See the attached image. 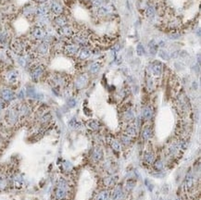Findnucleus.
<instances>
[{"label": "nucleus", "instance_id": "5", "mask_svg": "<svg viewBox=\"0 0 201 200\" xmlns=\"http://www.w3.org/2000/svg\"><path fill=\"white\" fill-rule=\"evenodd\" d=\"M11 46H12V49L14 50L15 53H17L19 55H22L24 53L25 44H24L23 41L20 40V39H16L14 42L12 43Z\"/></svg>", "mask_w": 201, "mask_h": 200}, {"label": "nucleus", "instance_id": "41", "mask_svg": "<svg viewBox=\"0 0 201 200\" xmlns=\"http://www.w3.org/2000/svg\"><path fill=\"white\" fill-rule=\"evenodd\" d=\"M76 105V101L74 100V99H70L69 100V106H70L71 108H72V107H74Z\"/></svg>", "mask_w": 201, "mask_h": 200}, {"label": "nucleus", "instance_id": "16", "mask_svg": "<svg viewBox=\"0 0 201 200\" xmlns=\"http://www.w3.org/2000/svg\"><path fill=\"white\" fill-rule=\"evenodd\" d=\"M151 71H152V72H153L154 75H159L162 72V64L158 61L154 62V63L152 64Z\"/></svg>", "mask_w": 201, "mask_h": 200}, {"label": "nucleus", "instance_id": "33", "mask_svg": "<svg viewBox=\"0 0 201 200\" xmlns=\"http://www.w3.org/2000/svg\"><path fill=\"white\" fill-rule=\"evenodd\" d=\"M158 56L161 57V58H162L163 59H169L170 58V55L167 53V51H165L163 49L158 51Z\"/></svg>", "mask_w": 201, "mask_h": 200}, {"label": "nucleus", "instance_id": "17", "mask_svg": "<svg viewBox=\"0 0 201 200\" xmlns=\"http://www.w3.org/2000/svg\"><path fill=\"white\" fill-rule=\"evenodd\" d=\"M123 197V191L121 189V186H118V187L115 188L113 195H112V198L113 200H121Z\"/></svg>", "mask_w": 201, "mask_h": 200}, {"label": "nucleus", "instance_id": "9", "mask_svg": "<svg viewBox=\"0 0 201 200\" xmlns=\"http://www.w3.org/2000/svg\"><path fill=\"white\" fill-rule=\"evenodd\" d=\"M58 32H59V34L60 36H63V37H71V36H72V34H73L72 28L71 26H69V25H66V26H63V27H60V28H59Z\"/></svg>", "mask_w": 201, "mask_h": 200}, {"label": "nucleus", "instance_id": "30", "mask_svg": "<svg viewBox=\"0 0 201 200\" xmlns=\"http://www.w3.org/2000/svg\"><path fill=\"white\" fill-rule=\"evenodd\" d=\"M145 14H147V16L148 18H153L155 16V9L151 6H148L147 9V11H145Z\"/></svg>", "mask_w": 201, "mask_h": 200}, {"label": "nucleus", "instance_id": "1", "mask_svg": "<svg viewBox=\"0 0 201 200\" xmlns=\"http://www.w3.org/2000/svg\"><path fill=\"white\" fill-rule=\"evenodd\" d=\"M67 183L64 180H59L57 185L56 191H55V195H56V197L59 200L64 199L65 196H67Z\"/></svg>", "mask_w": 201, "mask_h": 200}, {"label": "nucleus", "instance_id": "11", "mask_svg": "<svg viewBox=\"0 0 201 200\" xmlns=\"http://www.w3.org/2000/svg\"><path fill=\"white\" fill-rule=\"evenodd\" d=\"M78 50H79V46L74 44H68L64 46V52L67 55H70V56L75 55L78 52Z\"/></svg>", "mask_w": 201, "mask_h": 200}, {"label": "nucleus", "instance_id": "18", "mask_svg": "<svg viewBox=\"0 0 201 200\" xmlns=\"http://www.w3.org/2000/svg\"><path fill=\"white\" fill-rule=\"evenodd\" d=\"M143 118L145 120H150L152 118V115H153V110L150 107H145L143 108Z\"/></svg>", "mask_w": 201, "mask_h": 200}, {"label": "nucleus", "instance_id": "7", "mask_svg": "<svg viewBox=\"0 0 201 200\" xmlns=\"http://www.w3.org/2000/svg\"><path fill=\"white\" fill-rule=\"evenodd\" d=\"M49 9L51 10L53 14H55L56 16L62 15V13H63V6L58 1H53L50 5Z\"/></svg>", "mask_w": 201, "mask_h": 200}, {"label": "nucleus", "instance_id": "38", "mask_svg": "<svg viewBox=\"0 0 201 200\" xmlns=\"http://www.w3.org/2000/svg\"><path fill=\"white\" fill-rule=\"evenodd\" d=\"M50 118H51L50 114H49V113H46V114H45L44 116H42V118H41V121H42L43 123L48 122V121L50 120Z\"/></svg>", "mask_w": 201, "mask_h": 200}, {"label": "nucleus", "instance_id": "28", "mask_svg": "<svg viewBox=\"0 0 201 200\" xmlns=\"http://www.w3.org/2000/svg\"><path fill=\"white\" fill-rule=\"evenodd\" d=\"M144 158H145V162H147V163L150 164V163L153 162V160H154V155L152 153H150V152H147L144 156Z\"/></svg>", "mask_w": 201, "mask_h": 200}, {"label": "nucleus", "instance_id": "40", "mask_svg": "<svg viewBox=\"0 0 201 200\" xmlns=\"http://www.w3.org/2000/svg\"><path fill=\"white\" fill-rule=\"evenodd\" d=\"M6 108V102L3 101L1 98H0V111H2V110H4Z\"/></svg>", "mask_w": 201, "mask_h": 200}, {"label": "nucleus", "instance_id": "15", "mask_svg": "<svg viewBox=\"0 0 201 200\" xmlns=\"http://www.w3.org/2000/svg\"><path fill=\"white\" fill-rule=\"evenodd\" d=\"M91 56H92V51L87 47H84L80 50L78 57H79L80 59H87Z\"/></svg>", "mask_w": 201, "mask_h": 200}, {"label": "nucleus", "instance_id": "2", "mask_svg": "<svg viewBox=\"0 0 201 200\" xmlns=\"http://www.w3.org/2000/svg\"><path fill=\"white\" fill-rule=\"evenodd\" d=\"M46 35V30L42 26H35L31 31V36L36 41H43Z\"/></svg>", "mask_w": 201, "mask_h": 200}, {"label": "nucleus", "instance_id": "31", "mask_svg": "<svg viewBox=\"0 0 201 200\" xmlns=\"http://www.w3.org/2000/svg\"><path fill=\"white\" fill-rule=\"evenodd\" d=\"M111 147H112V148H113L114 150H116V151H120L121 148V144L120 142H118V141H116V140H113V141L111 142Z\"/></svg>", "mask_w": 201, "mask_h": 200}, {"label": "nucleus", "instance_id": "35", "mask_svg": "<svg viewBox=\"0 0 201 200\" xmlns=\"http://www.w3.org/2000/svg\"><path fill=\"white\" fill-rule=\"evenodd\" d=\"M115 183H116V178L114 179V177H109V178H107L105 180V184L108 185V186L113 185Z\"/></svg>", "mask_w": 201, "mask_h": 200}, {"label": "nucleus", "instance_id": "21", "mask_svg": "<svg viewBox=\"0 0 201 200\" xmlns=\"http://www.w3.org/2000/svg\"><path fill=\"white\" fill-rule=\"evenodd\" d=\"M109 197V193L108 191H101L99 194L96 196L95 200H108Z\"/></svg>", "mask_w": 201, "mask_h": 200}, {"label": "nucleus", "instance_id": "34", "mask_svg": "<svg viewBox=\"0 0 201 200\" xmlns=\"http://www.w3.org/2000/svg\"><path fill=\"white\" fill-rule=\"evenodd\" d=\"M124 118H125L127 121H131V120H133L134 119V113L133 111H132L131 109L127 110V111L124 113Z\"/></svg>", "mask_w": 201, "mask_h": 200}, {"label": "nucleus", "instance_id": "26", "mask_svg": "<svg viewBox=\"0 0 201 200\" xmlns=\"http://www.w3.org/2000/svg\"><path fill=\"white\" fill-rule=\"evenodd\" d=\"M99 70H100V63H98V62H95V63H93L90 66V71L92 73L98 72Z\"/></svg>", "mask_w": 201, "mask_h": 200}, {"label": "nucleus", "instance_id": "27", "mask_svg": "<svg viewBox=\"0 0 201 200\" xmlns=\"http://www.w3.org/2000/svg\"><path fill=\"white\" fill-rule=\"evenodd\" d=\"M194 184V178L192 176V174H189L188 176L186 177V180H185V185L187 188H191Z\"/></svg>", "mask_w": 201, "mask_h": 200}, {"label": "nucleus", "instance_id": "36", "mask_svg": "<svg viewBox=\"0 0 201 200\" xmlns=\"http://www.w3.org/2000/svg\"><path fill=\"white\" fill-rule=\"evenodd\" d=\"M104 3H105V0H93V6H98V8H99V6H103Z\"/></svg>", "mask_w": 201, "mask_h": 200}, {"label": "nucleus", "instance_id": "37", "mask_svg": "<svg viewBox=\"0 0 201 200\" xmlns=\"http://www.w3.org/2000/svg\"><path fill=\"white\" fill-rule=\"evenodd\" d=\"M136 52H137V55H139V56H142V55L145 53V50H144V47L141 44L137 45V47H136Z\"/></svg>", "mask_w": 201, "mask_h": 200}, {"label": "nucleus", "instance_id": "24", "mask_svg": "<svg viewBox=\"0 0 201 200\" xmlns=\"http://www.w3.org/2000/svg\"><path fill=\"white\" fill-rule=\"evenodd\" d=\"M127 134L128 136H130V137H134V136H135V134H136V128L134 127V126H129L127 129H126V134Z\"/></svg>", "mask_w": 201, "mask_h": 200}, {"label": "nucleus", "instance_id": "12", "mask_svg": "<svg viewBox=\"0 0 201 200\" xmlns=\"http://www.w3.org/2000/svg\"><path fill=\"white\" fill-rule=\"evenodd\" d=\"M54 22H55V24H56L57 26H59L60 28V27H63V26L68 25V19L65 16H63V15H59V16L55 17Z\"/></svg>", "mask_w": 201, "mask_h": 200}, {"label": "nucleus", "instance_id": "39", "mask_svg": "<svg viewBox=\"0 0 201 200\" xmlns=\"http://www.w3.org/2000/svg\"><path fill=\"white\" fill-rule=\"evenodd\" d=\"M155 167L157 168V170H162V168H163V165H162L161 161H157V162H156V164H155Z\"/></svg>", "mask_w": 201, "mask_h": 200}, {"label": "nucleus", "instance_id": "3", "mask_svg": "<svg viewBox=\"0 0 201 200\" xmlns=\"http://www.w3.org/2000/svg\"><path fill=\"white\" fill-rule=\"evenodd\" d=\"M15 97H16L15 93L9 88H2L0 90V98L6 103L13 101L15 99Z\"/></svg>", "mask_w": 201, "mask_h": 200}, {"label": "nucleus", "instance_id": "8", "mask_svg": "<svg viewBox=\"0 0 201 200\" xmlns=\"http://www.w3.org/2000/svg\"><path fill=\"white\" fill-rule=\"evenodd\" d=\"M48 51H49V45L46 44V42H43V41L37 45L35 49V52L40 56H45L48 53Z\"/></svg>", "mask_w": 201, "mask_h": 200}, {"label": "nucleus", "instance_id": "25", "mask_svg": "<svg viewBox=\"0 0 201 200\" xmlns=\"http://www.w3.org/2000/svg\"><path fill=\"white\" fill-rule=\"evenodd\" d=\"M102 157V151L99 148H95L93 152V158L95 160H99Z\"/></svg>", "mask_w": 201, "mask_h": 200}, {"label": "nucleus", "instance_id": "22", "mask_svg": "<svg viewBox=\"0 0 201 200\" xmlns=\"http://www.w3.org/2000/svg\"><path fill=\"white\" fill-rule=\"evenodd\" d=\"M109 11L110 10H109V9L108 8L107 6H99L98 9V14L99 16H106V15L108 14Z\"/></svg>", "mask_w": 201, "mask_h": 200}, {"label": "nucleus", "instance_id": "32", "mask_svg": "<svg viewBox=\"0 0 201 200\" xmlns=\"http://www.w3.org/2000/svg\"><path fill=\"white\" fill-rule=\"evenodd\" d=\"M121 142L124 144H130L131 142H132V137L128 136L127 134H124V135L121 136Z\"/></svg>", "mask_w": 201, "mask_h": 200}, {"label": "nucleus", "instance_id": "43", "mask_svg": "<svg viewBox=\"0 0 201 200\" xmlns=\"http://www.w3.org/2000/svg\"><path fill=\"white\" fill-rule=\"evenodd\" d=\"M0 140H1V136H0Z\"/></svg>", "mask_w": 201, "mask_h": 200}, {"label": "nucleus", "instance_id": "13", "mask_svg": "<svg viewBox=\"0 0 201 200\" xmlns=\"http://www.w3.org/2000/svg\"><path fill=\"white\" fill-rule=\"evenodd\" d=\"M48 12H49V6H47L46 5H41L36 9V15L39 17H46Z\"/></svg>", "mask_w": 201, "mask_h": 200}, {"label": "nucleus", "instance_id": "6", "mask_svg": "<svg viewBox=\"0 0 201 200\" xmlns=\"http://www.w3.org/2000/svg\"><path fill=\"white\" fill-rule=\"evenodd\" d=\"M19 112H18V109H15V108H11L9 109L8 113H7L6 115V119L7 121H8L9 123L10 124H15L18 120H19Z\"/></svg>", "mask_w": 201, "mask_h": 200}, {"label": "nucleus", "instance_id": "19", "mask_svg": "<svg viewBox=\"0 0 201 200\" xmlns=\"http://www.w3.org/2000/svg\"><path fill=\"white\" fill-rule=\"evenodd\" d=\"M87 82V77L85 76V75H81V76L78 77L77 81H76V86H77V88H82Z\"/></svg>", "mask_w": 201, "mask_h": 200}, {"label": "nucleus", "instance_id": "4", "mask_svg": "<svg viewBox=\"0 0 201 200\" xmlns=\"http://www.w3.org/2000/svg\"><path fill=\"white\" fill-rule=\"evenodd\" d=\"M45 72V67L43 65H37L31 71V77L33 81H38Z\"/></svg>", "mask_w": 201, "mask_h": 200}, {"label": "nucleus", "instance_id": "20", "mask_svg": "<svg viewBox=\"0 0 201 200\" xmlns=\"http://www.w3.org/2000/svg\"><path fill=\"white\" fill-rule=\"evenodd\" d=\"M152 135V130L149 127H145L142 132V137L144 140H148Z\"/></svg>", "mask_w": 201, "mask_h": 200}, {"label": "nucleus", "instance_id": "10", "mask_svg": "<svg viewBox=\"0 0 201 200\" xmlns=\"http://www.w3.org/2000/svg\"><path fill=\"white\" fill-rule=\"evenodd\" d=\"M19 78V72L16 70H11L7 72L6 74V80L8 81L9 84H15L18 81Z\"/></svg>", "mask_w": 201, "mask_h": 200}, {"label": "nucleus", "instance_id": "29", "mask_svg": "<svg viewBox=\"0 0 201 200\" xmlns=\"http://www.w3.org/2000/svg\"><path fill=\"white\" fill-rule=\"evenodd\" d=\"M88 127L92 130H98L99 128V123L96 121H90L88 122Z\"/></svg>", "mask_w": 201, "mask_h": 200}, {"label": "nucleus", "instance_id": "42", "mask_svg": "<svg viewBox=\"0 0 201 200\" xmlns=\"http://www.w3.org/2000/svg\"><path fill=\"white\" fill-rule=\"evenodd\" d=\"M37 2H39V3H44V2H46V0H36Z\"/></svg>", "mask_w": 201, "mask_h": 200}, {"label": "nucleus", "instance_id": "14", "mask_svg": "<svg viewBox=\"0 0 201 200\" xmlns=\"http://www.w3.org/2000/svg\"><path fill=\"white\" fill-rule=\"evenodd\" d=\"M74 41L80 45H85L87 43V36L85 33H79L74 36Z\"/></svg>", "mask_w": 201, "mask_h": 200}, {"label": "nucleus", "instance_id": "23", "mask_svg": "<svg viewBox=\"0 0 201 200\" xmlns=\"http://www.w3.org/2000/svg\"><path fill=\"white\" fill-rule=\"evenodd\" d=\"M148 47H149V51L151 54H155L158 51V44L155 42V41H150L148 44Z\"/></svg>", "mask_w": 201, "mask_h": 200}]
</instances>
